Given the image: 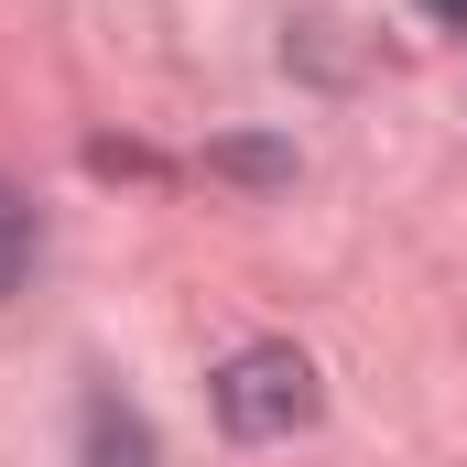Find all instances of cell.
<instances>
[{"label":"cell","instance_id":"1","mask_svg":"<svg viewBox=\"0 0 467 467\" xmlns=\"http://www.w3.org/2000/svg\"><path fill=\"white\" fill-rule=\"evenodd\" d=\"M218 424L250 435V446H272V435H305L316 424V369L294 348H239L218 369Z\"/></svg>","mask_w":467,"mask_h":467},{"label":"cell","instance_id":"2","mask_svg":"<svg viewBox=\"0 0 467 467\" xmlns=\"http://www.w3.org/2000/svg\"><path fill=\"white\" fill-rule=\"evenodd\" d=\"M88 457H99V467H152V435H141V413H119V402H88Z\"/></svg>","mask_w":467,"mask_h":467},{"label":"cell","instance_id":"3","mask_svg":"<svg viewBox=\"0 0 467 467\" xmlns=\"http://www.w3.org/2000/svg\"><path fill=\"white\" fill-rule=\"evenodd\" d=\"M22 261H33V207H22V196L0 185V294L22 283Z\"/></svg>","mask_w":467,"mask_h":467},{"label":"cell","instance_id":"4","mask_svg":"<svg viewBox=\"0 0 467 467\" xmlns=\"http://www.w3.org/2000/svg\"><path fill=\"white\" fill-rule=\"evenodd\" d=\"M435 11H446V22H467V0H435Z\"/></svg>","mask_w":467,"mask_h":467}]
</instances>
